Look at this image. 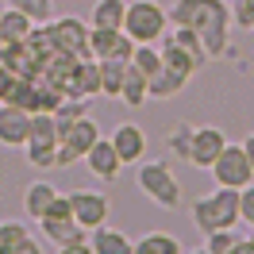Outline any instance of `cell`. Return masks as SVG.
<instances>
[{"label":"cell","instance_id":"f546056e","mask_svg":"<svg viewBox=\"0 0 254 254\" xmlns=\"http://www.w3.org/2000/svg\"><path fill=\"white\" fill-rule=\"evenodd\" d=\"M58 254H96V251H93V243H89V239H77V243L58 247Z\"/></svg>","mask_w":254,"mask_h":254},{"label":"cell","instance_id":"d4e9b609","mask_svg":"<svg viewBox=\"0 0 254 254\" xmlns=\"http://www.w3.org/2000/svg\"><path fill=\"white\" fill-rule=\"evenodd\" d=\"M12 8L27 12L35 23H50V19H54V4H50V0H12Z\"/></svg>","mask_w":254,"mask_h":254},{"label":"cell","instance_id":"ac0fdd59","mask_svg":"<svg viewBox=\"0 0 254 254\" xmlns=\"http://www.w3.org/2000/svg\"><path fill=\"white\" fill-rule=\"evenodd\" d=\"M43 235L54 243V247H65V243H77V239H89V231L81 227L73 216H62V220H39Z\"/></svg>","mask_w":254,"mask_h":254},{"label":"cell","instance_id":"4dcf8cb0","mask_svg":"<svg viewBox=\"0 0 254 254\" xmlns=\"http://www.w3.org/2000/svg\"><path fill=\"white\" fill-rule=\"evenodd\" d=\"M227 254H254V227H251V235H239L235 247H231Z\"/></svg>","mask_w":254,"mask_h":254},{"label":"cell","instance_id":"6da1fadb","mask_svg":"<svg viewBox=\"0 0 254 254\" xmlns=\"http://www.w3.org/2000/svg\"><path fill=\"white\" fill-rule=\"evenodd\" d=\"M170 23L200 35L208 58H223L231 50L227 47V35H231V4L227 0H174Z\"/></svg>","mask_w":254,"mask_h":254},{"label":"cell","instance_id":"f1b7e54d","mask_svg":"<svg viewBox=\"0 0 254 254\" xmlns=\"http://www.w3.org/2000/svg\"><path fill=\"white\" fill-rule=\"evenodd\" d=\"M189 127H177L174 135H170V150H177V154H181V158H185V154H189Z\"/></svg>","mask_w":254,"mask_h":254},{"label":"cell","instance_id":"cb8c5ba5","mask_svg":"<svg viewBox=\"0 0 254 254\" xmlns=\"http://www.w3.org/2000/svg\"><path fill=\"white\" fill-rule=\"evenodd\" d=\"M131 65H135V69L150 81V77L162 69V50H158V43H139V47H135V54H131Z\"/></svg>","mask_w":254,"mask_h":254},{"label":"cell","instance_id":"4316f807","mask_svg":"<svg viewBox=\"0 0 254 254\" xmlns=\"http://www.w3.org/2000/svg\"><path fill=\"white\" fill-rule=\"evenodd\" d=\"M231 23L254 31V0H231Z\"/></svg>","mask_w":254,"mask_h":254},{"label":"cell","instance_id":"44dd1931","mask_svg":"<svg viewBox=\"0 0 254 254\" xmlns=\"http://www.w3.org/2000/svg\"><path fill=\"white\" fill-rule=\"evenodd\" d=\"M100 65V96H112V100H120V89H124V77H127V65L124 58H104Z\"/></svg>","mask_w":254,"mask_h":254},{"label":"cell","instance_id":"2e32d148","mask_svg":"<svg viewBox=\"0 0 254 254\" xmlns=\"http://www.w3.org/2000/svg\"><path fill=\"white\" fill-rule=\"evenodd\" d=\"M89 243H93L96 254H131L135 251V239H127L124 231H116V227H108V223L93 227V231H89Z\"/></svg>","mask_w":254,"mask_h":254},{"label":"cell","instance_id":"8992f818","mask_svg":"<svg viewBox=\"0 0 254 254\" xmlns=\"http://www.w3.org/2000/svg\"><path fill=\"white\" fill-rule=\"evenodd\" d=\"M208 174H212V181L223 185V189H247L254 181V166H251V158H247L243 143H227L220 150V158L212 162Z\"/></svg>","mask_w":254,"mask_h":254},{"label":"cell","instance_id":"e0dca14e","mask_svg":"<svg viewBox=\"0 0 254 254\" xmlns=\"http://www.w3.org/2000/svg\"><path fill=\"white\" fill-rule=\"evenodd\" d=\"M124 16H127V0H93L89 27H112V31H124Z\"/></svg>","mask_w":254,"mask_h":254},{"label":"cell","instance_id":"3957f363","mask_svg":"<svg viewBox=\"0 0 254 254\" xmlns=\"http://www.w3.org/2000/svg\"><path fill=\"white\" fill-rule=\"evenodd\" d=\"M124 31L135 47L139 43H158L162 35L170 31V12L162 8L158 0H127Z\"/></svg>","mask_w":254,"mask_h":254},{"label":"cell","instance_id":"8fae6325","mask_svg":"<svg viewBox=\"0 0 254 254\" xmlns=\"http://www.w3.org/2000/svg\"><path fill=\"white\" fill-rule=\"evenodd\" d=\"M89 54H93L96 62H104V58H124V62H131L135 43L127 39V31H112V27H89Z\"/></svg>","mask_w":254,"mask_h":254},{"label":"cell","instance_id":"5b68a950","mask_svg":"<svg viewBox=\"0 0 254 254\" xmlns=\"http://www.w3.org/2000/svg\"><path fill=\"white\" fill-rule=\"evenodd\" d=\"M27 162L35 170H54L58 166V120L54 112H31V131H27Z\"/></svg>","mask_w":254,"mask_h":254},{"label":"cell","instance_id":"7a4b0ae2","mask_svg":"<svg viewBox=\"0 0 254 254\" xmlns=\"http://www.w3.org/2000/svg\"><path fill=\"white\" fill-rule=\"evenodd\" d=\"M192 223L200 231H223L239 223V189H223L216 185V192H208L200 200H192Z\"/></svg>","mask_w":254,"mask_h":254},{"label":"cell","instance_id":"d6a6232c","mask_svg":"<svg viewBox=\"0 0 254 254\" xmlns=\"http://www.w3.org/2000/svg\"><path fill=\"white\" fill-rule=\"evenodd\" d=\"M243 150H247V158H251V166H254V135H247V139H243Z\"/></svg>","mask_w":254,"mask_h":254},{"label":"cell","instance_id":"52a82bcc","mask_svg":"<svg viewBox=\"0 0 254 254\" xmlns=\"http://www.w3.org/2000/svg\"><path fill=\"white\" fill-rule=\"evenodd\" d=\"M100 139V127L89 120V116H77L73 124H62L58 127V166H73L77 158L89 154V146Z\"/></svg>","mask_w":254,"mask_h":254},{"label":"cell","instance_id":"836d02e7","mask_svg":"<svg viewBox=\"0 0 254 254\" xmlns=\"http://www.w3.org/2000/svg\"><path fill=\"white\" fill-rule=\"evenodd\" d=\"M189 254H212V251H208V247H196V251H189Z\"/></svg>","mask_w":254,"mask_h":254},{"label":"cell","instance_id":"5bb4252c","mask_svg":"<svg viewBox=\"0 0 254 254\" xmlns=\"http://www.w3.org/2000/svg\"><path fill=\"white\" fill-rule=\"evenodd\" d=\"M31 131V112L16 104H0V146H23Z\"/></svg>","mask_w":254,"mask_h":254},{"label":"cell","instance_id":"30bf717a","mask_svg":"<svg viewBox=\"0 0 254 254\" xmlns=\"http://www.w3.org/2000/svg\"><path fill=\"white\" fill-rule=\"evenodd\" d=\"M69 212H73V220L85 227V231H93L100 223H108V212H112V200L104 196L100 189H77L69 192Z\"/></svg>","mask_w":254,"mask_h":254},{"label":"cell","instance_id":"83f0119b","mask_svg":"<svg viewBox=\"0 0 254 254\" xmlns=\"http://www.w3.org/2000/svg\"><path fill=\"white\" fill-rule=\"evenodd\" d=\"M239 223L254 227V181L247 189H239Z\"/></svg>","mask_w":254,"mask_h":254},{"label":"cell","instance_id":"d6986e66","mask_svg":"<svg viewBox=\"0 0 254 254\" xmlns=\"http://www.w3.org/2000/svg\"><path fill=\"white\" fill-rule=\"evenodd\" d=\"M31 31H35V19L27 12H19V8H4L0 12V39L4 43H23Z\"/></svg>","mask_w":254,"mask_h":254},{"label":"cell","instance_id":"e575fe53","mask_svg":"<svg viewBox=\"0 0 254 254\" xmlns=\"http://www.w3.org/2000/svg\"><path fill=\"white\" fill-rule=\"evenodd\" d=\"M0 47H4V39H0Z\"/></svg>","mask_w":254,"mask_h":254},{"label":"cell","instance_id":"9a60e30c","mask_svg":"<svg viewBox=\"0 0 254 254\" xmlns=\"http://www.w3.org/2000/svg\"><path fill=\"white\" fill-rule=\"evenodd\" d=\"M58 200V185H50V181H31L27 189H23V212H27V220H43L50 212V204Z\"/></svg>","mask_w":254,"mask_h":254},{"label":"cell","instance_id":"4fadbf2b","mask_svg":"<svg viewBox=\"0 0 254 254\" xmlns=\"http://www.w3.org/2000/svg\"><path fill=\"white\" fill-rule=\"evenodd\" d=\"M112 146H116V154H120V162L124 166H135V162H143L146 154V135H143V127L139 124H120V127H112Z\"/></svg>","mask_w":254,"mask_h":254},{"label":"cell","instance_id":"9c48e42d","mask_svg":"<svg viewBox=\"0 0 254 254\" xmlns=\"http://www.w3.org/2000/svg\"><path fill=\"white\" fill-rule=\"evenodd\" d=\"M227 146V135H223V127H192V135H189V154L185 158L196 166V170H212V162L220 158V150Z\"/></svg>","mask_w":254,"mask_h":254},{"label":"cell","instance_id":"7402d4cb","mask_svg":"<svg viewBox=\"0 0 254 254\" xmlns=\"http://www.w3.org/2000/svg\"><path fill=\"white\" fill-rule=\"evenodd\" d=\"M185 85H189L185 73H177V69H170V65H162L158 73L150 77V96H154V100H174Z\"/></svg>","mask_w":254,"mask_h":254},{"label":"cell","instance_id":"7c38bea8","mask_svg":"<svg viewBox=\"0 0 254 254\" xmlns=\"http://www.w3.org/2000/svg\"><path fill=\"white\" fill-rule=\"evenodd\" d=\"M85 170L96 177V181H116L120 177V170H124V162H120V154H116V146H112V139H96L93 146H89V154H85Z\"/></svg>","mask_w":254,"mask_h":254},{"label":"cell","instance_id":"603a6c76","mask_svg":"<svg viewBox=\"0 0 254 254\" xmlns=\"http://www.w3.org/2000/svg\"><path fill=\"white\" fill-rule=\"evenodd\" d=\"M120 100L131 104V108H143L146 100H150V81H146L135 65H127V77H124V89H120Z\"/></svg>","mask_w":254,"mask_h":254},{"label":"cell","instance_id":"1f68e13d","mask_svg":"<svg viewBox=\"0 0 254 254\" xmlns=\"http://www.w3.org/2000/svg\"><path fill=\"white\" fill-rule=\"evenodd\" d=\"M16 254H43V247H39V243H35V239H27V243H23V247H19Z\"/></svg>","mask_w":254,"mask_h":254},{"label":"cell","instance_id":"ba28073f","mask_svg":"<svg viewBox=\"0 0 254 254\" xmlns=\"http://www.w3.org/2000/svg\"><path fill=\"white\" fill-rule=\"evenodd\" d=\"M50 35V47L62 50V54H77V58H93L89 54V23L77 16H58L50 19V23H43Z\"/></svg>","mask_w":254,"mask_h":254},{"label":"cell","instance_id":"ffe728a7","mask_svg":"<svg viewBox=\"0 0 254 254\" xmlns=\"http://www.w3.org/2000/svg\"><path fill=\"white\" fill-rule=\"evenodd\" d=\"M131 254H185V247L170 231H146L143 239H135V251Z\"/></svg>","mask_w":254,"mask_h":254},{"label":"cell","instance_id":"277c9868","mask_svg":"<svg viewBox=\"0 0 254 254\" xmlns=\"http://www.w3.org/2000/svg\"><path fill=\"white\" fill-rule=\"evenodd\" d=\"M135 185L143 189L146 200H154V204L166 208V212L181 208V181L174 177L170 162H143L139 174H135Z\"/></svg>","mask_w":254,"mask_h":254},{"label":"cell","instance_id":"484cf974","mask_svg":"<svg viewBox=\"0 0 254 254\" xmlns=\"http://www.w3.org/2000/svg\"><path fill=\"white\" fill-rule=\"evenodd\" d=\"M235 239H239L235 227H223V231H208V235H204V247L212 254H227L231 247H235Z\"/></svg>","mask_w":254,"mask_h":254}]
</instances>
